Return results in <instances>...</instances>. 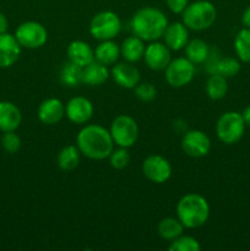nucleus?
Here are the masks:
<instances>
[{
    "label": "nucleus",
    "mask_w": 250,
    "mask_h": 251,
    "mask_svg": "<svg viewBox=\"0 0 250 251\" xmlns=\"http://www.w3.org/2000/svg\"><path fill=\"white\" fill-rule=\"evenodd\" d=\"M240 71V63L238 59L230 56H221L215 68V74L225 76V78L234 77Z\"/></svg>",
    "instance_id": "nucleus-29"
},
{
    "label": "nucleus",
    "mask_w": 250,
    "mask_h": 251,
    "mask_svg": "<svg viewBox=\"0 0 250 251\" xmlns=\"http://www.w3.org/2000/svg\"><path fill=\"white\" fill-rule=\"evenodd\" d=\"M164 44L171 50L178 51L185 48L189 42V28L183 22L168 24L163 34Z\"/></svg>",
    "instance_id": "nucleus-17"
},
{
    "label": "nucleus",
    "mask_w": 250,
    "mask_h": 251,
    "mask_svg": "<svg viewBox=\"0 0 250 251\" xmlns=\"http://www.w3.org/2000/svg\"><path fill=\"white\" fill-rule=\"evenodd\" d=\"M15 37L22 48L38 49L48 41V31L41 22L26 21L19 25Z\"/></svg>",
    "instance_id": "nucleus-8"
},
{
    "label": "nucleus",
    "mask_w": 250,
    "mask_h": 251,
    "mask_svg": "<svg viewBox=\"0 0 250 251\" xmlns=\"http://www.w3.org/2000/svg\"><path fill=\"white\" fill-rule=\"evenodd\" d=\"M206 95L210 100H220L223 97H225L228 92V82L225 76L220 74H212L208 76L207 81L205 85Z\"/></svg>",
    "instance_id": "nucleus-25"
},
{
    "label": "nucleus",
    "mask_w": 250,
    "mask_h": 251,
    "mask_svg": "<svg viewBox=\"0 0 250 251\" xmlns=\"http://www.w3.org/2000/svg\"><path fill=\"white\" fill-rule=\"evenodd\" d=\"M60 81L68 87H77L80 83H82V68L68 61L60 70Z\"/></svg>",
    "instance_id": "nucleus-27"
},
{
    "label": "nucleus",
    "mask_w": 250,
    "mask_h": 251,
    "mask_svg": "<svg viewBox=\"0 0 250 251\" xmlns=\"http://www.w3.org/2000/svg\"><path fill=\"white\" fill-rule=\"evenodd\" d=\"M81 152L75 145H68L59 151L56 157V164L64 172L74 171L80 163Z\"/></svg>",
    "instance_id": "nucleus-24"
},
{
    "label": "nucleus",
    "mask_w": 250,
    "mask_h": 251,
    "mask_svg": "<svg viewBox=\"0 0 250 251\" xmlns=\"http://www.w3.org/2000/svg\"><path fill=\"white\" fill-rule=\"evenodd\" d=\"M242 115H243V119H244L245 122V125H248V126L250 127V105L243 110Z\"/></svg>",
    "instance_id": "nucleus-37"
},
{
    "label": "nucleus",
    "mask_w": 250,
    "mask_h": 251,
    "mask_svg": "<svg viewBox=\"0 0 250 251\" xmlns=\"http://www.w3.org/2000/svg\"><path fill=\"white\" fill-rule=\"evenodd\" d=\"M169 251H200L201 245L194 237L183 235L171 242L168 247Z\"/></svg>",
    "instance_id": "nucleus-30"
},
{
    "label": "nucleus",
    "mask_w": 250,
    "mask_h": 251,
    "mask_svg": "<svg viewBox=\"0 0 250 251\" xmlns=\"http://www.w3.org/2000/svg\"><path fill=\"white\" fill-rule=\"evenodd\" d=\"M134 93L141 102H152L157 97V88L151 82H139L135 86Z\"/></svg>",
    "instance_id": "nucleus-32"
},
{
    "label": "nucleus",
    "mask_w": 250,
    "mask_h": 251,
    "mask_svg": "<svg viewBox=\"0 0 250 251\" xmlns=\"http://www.w3.org/2000/svg\"><path fill=\"white\" fill-rule=\"evenodd\" d=\"M242 22L245 27L250 28V5L244 10V12H243Z\"/></svg>",
    "instance_id": "nucleus-36"
},
{
    "label": "nucleus",
    "mask_w": 250,
    "mask_h": 251,
    "mask_svg": "<svg viewBox=\"0 0 250 251\" xmlns=\"http://www.w3.org/2000/svg\"><path fill=\"white\" fill-rule=\"evenodd\" d=\"M145 49H146L145 41L132 34L123 41L122 46H120V55L125 59V61L137 63L144 59Z\"/></svg>",
    "instance_id": "nucleus-21"
},
{
    "label": "nucleus",
    "mask_w": 250,
    "mask_h": 251,
    "mask_svg": "<svg viewBox=\"0 0 250 251\" xmlns=\"http://www.w3.org/2000/svg\"><path fill=\"white\" fill-rule=\"evenodd\" d=\"M234 50L243 63H250V28L240 29L234 38Z\"/></svg>",
    "instance_id": "nucleus-28"
},
{
    "label": "nucleus",
    "mask_w": 250,
    "mask_h": 251,
    "mask_svg": "<svg viewBox=\"0 0 250 251\" xmlns=\"http://www.w3.org/2000/svg\"><path fill=\"white\" fill-rule=\"evenodd\" d=\"M142 173L154 184H164L171 179L173 168L171 162L161 154H151L142 162Z\"/></svg>",
    "instance_id": "nucleus-10"
},
{
    "label": "nucleus",
    "mask_w": 250,
    "mask_h": 251,
    "mask_svg": "<svg viewBox=\"0 0 250 251\" xmlns=\"http://www.w3.org/2000/svg\"><path fill=\"white\" fill-rule=\"evenodd\" d=\"M112 139L118 147L134 146L139 139V125L136 120L127 114H120L114 118L109 127Z\"/></svg>",
    "instance_id": "nucleus-7"
},
{
    "label": "nucleus",
    "mask_w": 250,
    "mask_h": 251,
    "mask_svg": "<svg viewBox=\"0 0 250 251\" xmlns=\"http://www.w3.org/2000/svg\"><path fill=\"white\" fill-rule=\"evenodd\" d=\"M114 145L109 130L100 124L85 125L76 136V146L81 154L93 161L108 158Z\"/></svg>",
    "instance_id": "nucleus-1"
},
{
    "label": "nucleus",
    "mask_w": 250,
    "mask_h": 251,
    "mask_svg": "<svg viewBox=\"0 0 250 251\" xmlns=\"http://www.w3.org/2000/svg\"><path fill=\"white\" fill-rule=\"evenodd\" d=\"M22 123V113L16 104L0 100V131H16Z\"/></svg>",
    "instance_id": "nucleus-18"
},
{
    "label": "nucleus",
    "mask_w": 250,
    "mask_h": 251,
    "mask_svg": "<svg viewBox=\"0 0 250 251\" xmlns=\"http://www.w3.org/2000/svg\"><path fill=\"white\" fill-rule=\"evenodd\" d=\"M211 146L212 144L208 135L198 129L186 131L181 139V149L185 154L193 158L207 156L211 151Z\"/></svg>",
    "instance_id": "nucleus-11"
},
{
    "label": "nucleus",
    "mask_w": 250,
    "mask_h": 251,
    "mask_svg": "<svg viewBox=\"0 0 250 251\" xmlns=\"http://www.w3.org/2000/svg\"><path fill=\"white\" fill-rule=\"evenodd\" d=\"M171 49L161 42H150L145 49L144 59L146 65L153 71H164L171 63Z\"/></svg>",
    "instance_id": "nucleus-13"
},
{
    "label": "nucleus",
    "mask_w": 250,
    "mask_h": 251,
    "mask_svg": "<svg viewBox=\"0 0 250 251\" xmlns=\"http://www.w3.org/2000/svg\"><path fill=\"white\" fill-rule=\"evenodd\" d=\"M245 126L242 113L225 112L216 123V135L223 144L234 145L242 140Z\"/></svg>",
    "instance_id": "nucleus-5"
},
{
    "label": "nucleus",
    "mask_w": 250,
    "mask_h": 251,
    "mask_svg": "<svg viewBox=\"0 0 250 251\" xmlns=\"http://www.w3.org/2000/svg\"><path fill=\"white\" fill-rule=\"evenodd\" d=\"M69 61L76 65L85 68L90 63L95 60V49L91 48L90 44L81 39L73 41L66 49Z\"/></svg>",
    "instance_id": "nucleus-19"
},
{
    "label": "nucleus",
    "mask_w": 250,
    "mask_h": 251,
    "mask_svg": "<svg viewBox=\"0 0 250 251\" xmlns=\"http://www.w3.org/2000/svg\"><path fill=\"white\" fill-rule=\"evenodd\" d=\"M21 48L15 34L7 32L0 33V69H7L14 65L19 60Z\"/></svg>",
    "instance_id": "nucleus-15"
},
{
    "label": "nucleus",
    "mask_w": 250,
    "mask_h": 251,
    "mask_svg": "<svg viewBox=\"0 0 250 251\" xmlns=\"http://www.w3.org/2000/svg\"><path fill=\"white\" fill-rule=\"evenodd\" d=\"M176 217L188 229L202 227L210 217V205L200 194H185L176 203Z\"/></svg>",
    "instance_id": "nucleus-3"
},
{
    "label": "nucleus",
    "mask_w": 250,
    "mask_h": 251,
    "mask_svg": "<svg viewBox=\"0 0 250 251\" xmlns=\"http://www.w3.org/2000/svg\"><path fill=\"white\" fill-rule=\"evenodd\" d=\"M65 115V105L59 98H47L39 104L37 117L46 125H55Z\"/></svg>",
    "instance_id": "nucleus-16"
},
{
    "label": "nucleus",
    "mask_w": 250,
    "mask_h": 251,
    "mask_svg": "<svg viewBox=\"0 0 250 251\" xmlns=\"http://www.w3.org/2000/svg\"><path fill=\"white\" fill-rule=\"evenodd\" d=\"M217 19L216 6L208 0H196L181 12L183 24L193 31H203L215 24Z\"/></svg>",
    "instance_id": "nucleus-4"
},
{
    "label": "nucleus",
    "mask_w": 250,
    "mask_h": 251,
    "mask_svg": "<svg viewBox=\"0 0 250 251\" xmlns=\"http://www.w3.org/2000/svg\"><path fill=\"white\" fill-rule=\"evenodd\" d=\"M93 112H95V108H93L92 102L83 96L70 98L65 105L66 118L74 124L82 125L88 123L93 117Z\"/></svg>",
    "instance_id": "nucleus-12"
},
{
    "label": "nucleus",
    "mask_w": 250,
    "mask_h": 251,
    "mask_svg": "<svg viewBox=\"0 0 250 251\" xmlns=\"http://www.w3.org/2000/svg\"><path fill=\"white\" fill-rule=\"evenodd\" d=\"M109 76L110 71L108 70L107 65L97 60H93L92 63L82 68V83L91 87L103 85Z\"/></svg>",
    "instance_id": "nucleus-20"
},
{
    "label": "nucleus",
    "mask_w": 250,
    "mask_h": 251,
    "mask_svg": "<svg viewBox=\"0 0 250 251\" xmlns=\"http://www.w3.org/2000/svg\"><path fill=\"white\" fill-rule=\"evenodd\" d=\"M164 76L168 85L172 87H184L189 85L195 76V64L191 63L186 56L172 59L164 70Z\"/></svg>",
    "instance_id": "nucleus-9"
},
{
    "label": "nucleus",
    "mask_w": 250,
    "mask_h": 251,
    "mask_svg": "<svg viewBox=\"0 0 250 251\" xmlns=\"http://www.w3.org/2000/svg\"><path fill=\"white\" fill-rule=\"evenodd\" d=\"M7 28H9V21H7L6 16L0 11V33L7 32Z\"/></svg>",
    "instance_id": "nucleus-35"
},
{
    "label": "nucleus",
    "mask_w": 250,
    "mask_h": 251,
    "mask_svg": "<svg viewBox=\"0 0 250 251\" xmlns=\"http://www.w3.org/2000/svg\"><path fill=\"white\" fill-rule=\"evenodd\" d=\"M108 158H109V163L112 168L118 169V171L126 168L130 163V153L125 147L114 149Z\"/></svg>",
    "instance_id": "nucleus-31"
},
{
    "label": "nucleus",
    "mask_w": 250,
    "mask_h": 251,
    "mask_svg": "<svg viewBox=\"0 0 250 251\" xmlns=\"http://www.w3.org/2000/svg\"><path fill=\"white\" fill-rule=\"evenodd\" d=\"M110 76L119 87L126 88V90L135 88V86L140 82V78H141L139 69L129 61L115 64L110 70Z\"/></svg>",
    "instance_id": "nucleus-14"
},
{
    "label": "nucleus",
    "mask_w": 250,
    "mask_h": 251,
    "mask_svg": "<svg viewBox=\"0 0 250 251\" xmlns=\"http://www.w3.org/2000/svg\"><path fill=\"white\" fill-rule=\"evenodd\" d=\"M184 229H185V227L181 225L178 217H166L159 221L158 226H157V233H158L159 237L169 243L180 237Z\"/></svg>",
    "instance_id": "nucleus-23"
},
{
    "label": "nucleus",
    "mask_w": 250,
    "mask_h": 251,
    "mask_svg": "<svg viewBox=\"0 0 250 251\" xmlns=\"http://www.w3.org/2000/svg\"><path fill=\"white\" fill-rule=\"evenodd\" d=\"M210 54V47L200 38L191 39L185 46V55L193 64H203Z\"/></svg>",
    "instance_id": "nucleus-26"
},
{
    "label": "nucleus",
    "mask_w": 250,
    "mask_h": 251,
    "mask_svg": "<svg viewBox=\"0 0 250 251\" xmlns=\"http://www.w3.org/2000/svg\"><path fill=\"white\" fill-rule=\"evenodd\" d=\"M168 19L157 7L144 6L137 10L130 21L132 34L145 42L158 41L168 26Z\"/></svg>",
    "instance_id": "nucleus-2"
},
{
    "label": "nucleus",
    "mask_w": 250,
    "mask_h": 251,
    "mask_svg": "<svg viewBox=\"0 0 250 251\" xmlns=\"http://www.w3.org/2000/svg\"><path fill=\"white\" fill-rule=\"evenodd\" d=\"M166 2L173 14H181L189 5V0H166Z\"/></svg>",
    "instance_id": "nucleus-34"
},
{
    "label": "nucleus",
    "mask_w": 250,
    "mask_h": 251,
    "mask_svg": "<svg viewBox=\"0 0 250 251\" xmlns=\"http://www.w3.org/2000/svg\"><path fill=\"white\" fill-rule=\"evenodd\" d=\"M90 33L97 41L113 39L122 31V20L115 12L104 10L92 17L90 22Z\"/></svg>",
    "instance_id": "nucleus-6"
},
{
    "label": "nucleus",
    "mask_w": 250,
    "mask_h": 251,
    "mask_svg": "<svg viewBox=\"0 0 250 251\" xmlns=\"http://www.w3.org/2000/svg\"><path fill=\"white\" fill-rule=\"evenodd\" d=\"M120 56V47L113 39L100 41V44L95 49V60L104 64V65H113L118 61Z\"/></svg>",
    "instance_id": "nucleus-22"
},
{
    "label": "nucleus",
    "mask_w": 250,
    "mask_h": 251,
    "mask_svg": "<svg viewBox=\"0 0 250 251\" xmlns=\"http://www.w3.org/2000/svg\"><path fill=\"white\" fill-rule=\"evenodd\" d=\"M21 137H20L15 131L4 132V135L1 136V147L6 153H16V152H19L20 149H21Z\"/></svg>",
    "instance_id": "nucleus-33"
}]
</instances>
